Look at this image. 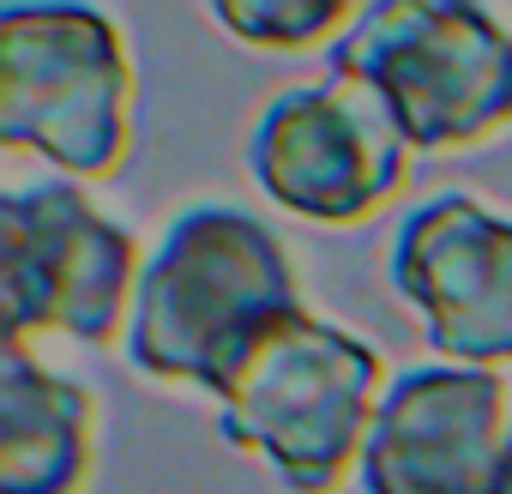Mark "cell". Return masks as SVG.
<instances>
[{
    "mask_svg": "<svg viewBox=\"0 0 512 494\" xmlns=\"http://www.w3.org/2000/svg\"><path fill=\"white\" fill-rule=\"evenodd\" d=\"M241 163L278 211L320 229H356L380 217L410 181V145L386 109L332 73L272 91L247 121Z\"/></svg>",
    "mask_w": 512,
    "mask_h": 494,
    "instance_id": "obj_6",
    "label": "cell"
},
{
    "mask_svg": "<svg viewBox=\"0 0 512 494\" xmlns=\"http://www.w3.org/2000/svg\"><path fill=\"white\" fill-rule=\"evenodd\" d=\"M97 476V392L31 344L0 350V494H85Z\"/></svg>",
    "mask_w": 512,
    "mask_h": 494,
    "instance_id": "obj_9",
    "label": "cell"
},
{
    "mask_svg": "<svg viewBox=\"0 0 512 494\" xmlns=\"http://www.w3.org/2000/svg\"><path fill=\"white\" fill-rule=\"evenodd\" d=\"M326 73L362 85L398 139L428 157L512 133V25L470 0H374L326 55Z\"/></svg>",
    "mask_w": 512,
    "mask_h": 494,
    "instance_id": "obj_2",
    "label": "cell"
},
{
    "mask_svg": "<svg viewBox=\"0 0 512 494\" xmlns=\"http://www.w3.org/2000/svg\"><path fill=\"white\" fill-rule=\"evenodd\" d=\"M386 284L452 368H512V211L464 187L416 199L386 241Z\"/></svg>",
    "mask_w": 512,
    "mask_h": 494,
    "instance_id": "obj_7",
    "label": "cell"
},
{
    "mask_svg": "<svg viewBox=\"0 0 512 494\" xmlns=\"http://www.w3.org/2000/svg\"><path fill=\"white\" fill-rule=\"evenodd\" d=\"M145 247L79 181H31L0 199V302L7 344H127Z\"/></svg>",
    "mask_w": 512,
    "mask_h": 494,
    "instance_id": "obj_5",
    "label": "cell"
},
{
    "mask_svg": "<svg viewBox=\"0 0 512 494\" xmlns=\"http://www.w3.org/2000/svg\"><path fill=\"white\" fill-rule=\"evenodd\" d=\"M500 494H512V434H506V464H500Z\"/></svg>",
    "mask_w": 512,
    "mask_h": 494,
    "instance_id": "obj_11",
    "label": "cell"
},
{
    "mask_svg": "<svg viewBox=\"0 0 512 494\" xmlns=\"http://www.w3.org/2000/svg\"><path fill=\"white\" fill-rule=\"evenodd\" d=\"M308 314L290 241L235 199H187L145 247L127 368L169 392L217 398L278 326Z\"/></svg>",
    "mask_w": 512,
    "mask_h": 494,
    "instance_id": "obj_1",
    "label": "cell"
},
{
    "mask_svg": "<svg viewBox=\"0 0 512 494\" xmlns=\"http://www.w3.org/2000/svg\"><path fill=\"white\" fill-rule=\"evenodd\" d=\"M356 13L362 7H350V0H211L205 7V19L253 55H332Z\"/></svg>",
    "mask_w": 512,
    "mask_h": 494,
    "instance_id": "obj_10",
    "label": "cell"
},
{
    "mask_svg": "<svg viewBox=\"0 0 512 494\" xmlns=\"http://www.w3.org/2000/svg\"><path fill=\"white\" fill-rule=\"evenodd\" d=\"M386 386L380 350L308 308L247 356L217 404V434L260 458L284 494H338L362 470Z\"/></svg>",
    "mask_w": 512,
    "mask_h": 494,
    "instance_id": "obj_3",
    "label": "cell"
},
{
    "mask_svg": "<svg viewBox=\"0 0 512 494\" xmlns=\"http://www.w3.org/2000/svg\"><path fill=\"white\" fill-rule=\"evenodd\" d=\"M139 67L127 25L103 7H0V145L109 181L133 151Z\"/></svg>",
    "mask_w": 512,
    "mask_h": 494,
    "instance_id": "obj_4",
    "label": "cell"
},
{
    "mask_svg": "<svg viewBox=\"0 0 512 494\" xmlns=\"http://www.w3.org/2000/svg\"><path fill=\"white\" fill-rule=\"evenodd\" d=\"M506 380L488 368H398L362 446V494H500Z\"/></svg>",
    "mask_w": 512,
    "mask_h": 494,
    "instance_id": "obj_8",
    "label": "cell"
}]
</instances>
